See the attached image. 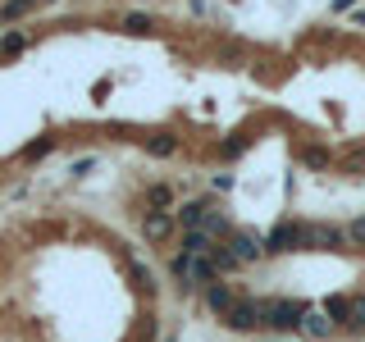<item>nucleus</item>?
Here are the masks:
<instances>
[{
	"mask_svg": "<svg viewBox=\"0 0 365 342\" xmlns=\"http://www.w3.org/2000/svg\"><path fill=\"white\" fill-rule=\"evenodd\" d=\"M174 214H169V210H151V214H146V219H142V233H146V242H165V237L169 233H174Z\"/></svg>",
	"mask_w": 365,
	"mask_h": 342,
	"instance_id": "nucleus-9",
	"label": "nucleus"
},
{
	"mask_svg": "<svg viewBox=\"0 0 365 342\" xmlns=\"http://www.w3.org/2000/svg\"><path fill=\"white\" fill-rule=\"evenodd\" d=\"M237 301H242V296H237L233 283H210V288H205V306H210V311L220 315V319H224L228 311H233Z\"/></svg>",
	"mask_w": 365,
	"mask_h": 342,
	"instance_id": "nucleus-7",
	"label": "nucleus"
},
{
	"mask_svg": "<svg viewBox=\"0 0 365 342\" xmlns=\"http://www.w3.org/2000/svg\"><path fill=\"white\" fill-rule=\"evenodd\" d=\"M356 23H361V28H365V9H361V14H356Z\"/></svg>",
	"mask_w": 365,
	"mask_h": 342,
	"instance_id": "nucleus-29",
	"label": "nucleus"
},
{
	"mask_svg": "<svg viewBox=\"0 0 365 342\" xmlns=\"http://www.w3.org/2000/svg\"><path fill=\"white\" fill-rule=\"evenodd\" d=\"M351 5H356V0H334V9H338V14H342V9H351Z\"/></svg>",
	"mask_w": 365,
	"mask_h": 342,
	"instance_id": "nucleus-28",
	"label": "nucleus"
},
{
	"mask_svg": "<svg viewBox=\"0 0 365 342\" xmlns=\"http://www.w3.org/2000/svg\"><path fill=\"white\" fill-rule=\"evenodd\" d=\"M302 333L311 338V342H329V338L338 333V324H334L324 311H315V306H311V311H306V319H302Z\"/></svg>",
	"mask_w": 365,
	"mask_h": 342,
	"instance_id": "nucleus-8",
	"label": "nucleus"
},
{
	"mask_svg": "<svg viewBox=\"0 0 365 342\" xmlns=\"http://www.w3.org/2000/svg\"><path fill=\"white\" fill-rule=\"evenodd\" d=\"M288 251H311V224L302 219H283L269 228L265 237V256H288Z\"/></svg>",
	"mask_w": 365,
	"mask_h": 342,
	"instance_id": "nucleus-2",
	"label": "nucleus"
},
{
	"mask_svg": "<svg viewBox=\"0 0 365 342\" xmlns=\"http://www.w3.org/2000/svg\"><path fill=\"white\" fill-rule=\"evenodd\" d=\"M51 137H41V142H28V146H23V160H41V155H51Z\"/></svg>",
	"mask_w": 365,
	"mask_h": 342,
	"instance_id": "nucleus-22",
	"label": "nucleus"
},
{
	"mask_svg": "<svg viewBox=\"0 0 365 342\" xmlns=\"http://www.w3.org/2000/svg\"><path fill=\"white\" fill-rule=\"evenodd\" d=\"M242 151H247V137H228V142L220 146V155H224V160H237Z\"/></svg>",
	"mask_w": 365,
	"mask_h": 342,
	"instance_id": "nucleus-23",
	"label": "nucleus"
},
{
	"mask_svg": "<svg viewBox=\"0 0 365 342\" xmlns=\"http://www.w3.org/2000/svg\"><path fill=\"white\" fill-rule=\"evenodd\" d=\"M342 333H351V338L365 333V296H351V319H347V328H342Z\"/></svg>",
	"mask_w": 365,
	"mask_h": 342,
	"instance_id": "nucleus-16",
	"label": "nucleus"
},
{
	"mask_svg": "<svg viewBox=\"0 0 365 342\" xmlns=\"http://www.w3.org/2000/svg\"><path fill=\"white\" fill-rule=\"evenodd\" d=\"M210 210H215L210 201H182L178 210H174V219H178L182 228H201V224H205V214H210Z\"/></svg>",
	"mask_w": 365,
	"mask_h": 342,
	"instance_id": "nucleus-10",
	"label": "nucleus"
},
{
	"mask_svg": "<svg viewBox=\"0 0 365 342\" xmlns=\"http://www.w3.org/2000/svg\"><path fill=\"white\" fill-rule=\"evenodd\" d=\"M169 342H174V338H169Z\"/></svg>",
	"mask_w": 365,
	"mask_h": 342,
	"instance_id": "nucleus-32",
	"label": "nucleus"
},
{
	"mask_svg": "<svg viewBox=\"0 0 365 342\" xmlns=\"http://www.w3.org/2000/svg\"><path fill=\"white\" fill-rule=\"evenodd\" d=\"M224 324L233 328V333H256V328H265V301H260V296H242V301L224 315Z\"/></svg>",
	"mask_w": 365,
	"mask_h": 342,
	"instance_id": "nucleus-4",
	"label": "nucleus"
},
{
	"mask_svg": "<svg viewBox=\"0 0 365 342\" xmlns=\"http://www.w3.org/2000/svg\"><path fill=\"white\" fill-rule=\"evenodd\" d=\"M260 301H265L269 333H302V319L311 311V301H297V296H260Z\"/></svg>",
	"mask_w": 365,
	"mask_h": 342,
	"instance_id": "nucleus-1",
	"label": "nucleus"
},
{
	"mask_svg": "<svg viewBox=\"0 0 365 342\" xmlns=\"http://www.w3.org/2000/svg\"><path fill=\"white\" fill-rule=\"evenodd\" d=\"M329 319H334L338 328H347V319H351V296H342V292H334V296H324V306H319Z\"/></svg>",
	"mask_w": 365,
	"mask_h": 342,
	"instance_id": "nucleus-13",
	"label": "nucleus"
},
{
	"mask_svg": "<svg viewBox=\"0 0 365 342\" xmlns=\"http://www.w3.org/2000/svg\"><path fill=\"white\" fill-rule=\"evenodd\" d=\"M146 201H151V210H169V205H174V192H169L165 182H155V187H146Z\"/></svg>",
	"mask_w": 365,
	"mask_h": 342,
	"instance_id": "nucleus-19",
	"label": "nucleus"
},
{
	"mask_svg": "<svg viewBox=\"0 0 365 342\" xmlns=\"http://www.w3.org/2000/svg\"><path fill=\"white\" fill-rule=\"evenodd\" d=\"M338 169H342L347 178H361V174H365V146H351V151H342Z\"/></svg>",
	"mask_w": 365,
	"mask_h": 342,
	"instance_id": "nucleus-14",
	"label": "nucleus"
},
{
	"mask_svg": "<svg viewBox=\"0 0 365 342\" xmlns=\"http://www.w3.org/2000/svg\"><path fill=\"white\" fill-rule=\"evenodd\" d=\"M274 342H283V338H274Z\"/></svg>",
	"mask_w": 365,
	"mask_h": 342,
	"instance_id": "nucleus-30",
	"label": "nucleus"
},
{
	"mask_svg": "<svg viewBox=\"0 0 365 342\" xmlns=\"http://www.w3.org/2000/svg\"><path fill=\"white\" fill-rule=\"evenodd\" d=\"M28 9H37V0H5V5H0V19H5V23H14V19L28 14Z\"/></svg>",
	"mask_w": 365,
	"mask_h": 342,
	"instance_id": "nucleus-18",
	"label": "nucleus"
},
{
	"mask_svg": "<svg viewBox=\"0 0 365 342\" xmlns=\"http://www.w3.org/2000/svg\"><path fill=\"white\" fill-rule=\"evenodd\" d=\"M347 237H351V247H361V251H365V214L347 224Z\"/></svg>",
	"mask_w": 365,
	"mask_h": 342,
	"instance_id": "nucleus-24",
	"label": "nucleus"
},
{
	"mask_svg": "<svg viewBox=\"0 0 365 342\" xmlns=\"http://www.w3.org/2000/svg\"><path fill=\"white\" fill-rule=\"evenodd\" d=\"M91 165H96V160H91V155H83V160H73V169H68V174H87Z\"/></svg>",
	"mask_w": 365,
	"mask_h": 342,
	"instance_id": "nucleus-27",
	"label": "nucleus"
},
{
	"mask_svg": "<svg viewBox=\"0 0 365 342\" xmlns=\"http://www.w3.org/2000/svg\"><path fill=\"white\" fill-rule=\"evenodd\" d=\"M215 192H233V174H215Z\"/></svg>",
	"mask_w": 365,
	"mask_h": 342,
	"instance_id": "nucleus-26",
	"label": "nucleus"
},
{
	"mask_svg": "<svg viewBox=\"0 0 365 342\" xmlns=\"http://www.w3.org/2000/svg\"><path fill=\"white\" fill-rule=\"evenodd\" d=\"M146 151L160 155V160H169V155L178 151V137L174 133H155V137H146Z\"/></svg>",
	"mask_w": 365,
	"mask_h": 342,
	"instance_id": "nucleus-15",
	"label": "nucleus"
},
{
	"mask_svg": "<svg viewBox=\"0 0 365 342\" xmlns=\"http://www.w3.org/2000/svg\"><path fill=\"white\" fill-rule=\"evenodd\" d=\"M215 247L220 242H215L210 233H201V228H187V233H182V256H210Z\"/></svg>",
	"mask_w": 365,
	"mask_h": 342,
	"instance_id": "nucleus-11",
	"label": "nucleus"
},
{
	"mask_svg": "<svg viewBox=\"0 0 365 342\" xmlns=\"http://www.w3.org/2000/svg\"><path fill=\"white\" fill-rule=\"evenodd\" d=\"M228 251H233V256L242 260V265H251V260H260V256H265V237L242 233V228H237V233L228 237Z\"/></svg>",
	"mask_w": 365,
	"mask_h": 342,
	"instance_id": "nucleus-6",
	"label": "nucleus"
},
{
	"mask_svg": "<svg viewBox=\"0 0 365 342\" xmlns=\"http://www.w3.org/2000/svg\"><path fill=\"white\" fill-rule=\"evenodd\" d=\"M0 51H5V55H23V51H28V37H23V32H5V37H0Z\"/></svg>",
	"mask_w": 365,
	"mask_h": 342,
	"instance_id": "nucleus-20",
	"label": "nucleus"
},
{
	"mask_svg": "<svg viewBox=\"0 0 365 342\" xmlns=\"http://www.w3.org/2000/svg\"><path fill=\"white\" fill-rule=\"evenodd\" d=\"M123 28H128V32H146V28H151V19H146V14H128V19H123Z\"/></svg>",
	"mask_w": 365,
	"mask_h": 342,
	"instance_id": "nucleus-25",
	"label": "nucleus"
},
{
	"mask_svg": "<svg viewBox=\"0 0 365 342\" xmlns=\"http://www.w3.org/2000/svg\"><path fill=\"white\" fill-rule=\"evenodd\" d=\"M297 160H302L306 169H329V165H334V151H329V146L306 142V146H297Z\"/></svg>",
	"mask_w": 365,
	"mask_h": 342,
	"instance_id": "nucleus-12",
	"label": "nucleus"
},
{
	"mask_svg": "<svg viewBox=\"0 0 365 342\" xmlns=\"http://www.w3.org/2000/svg\"><path fill=\"white\" fill-rule=\"evenodd\" d=\"M210 260H215V269H220V274H233L237 265H242V260H237L233 251H228V242H220V247H215V251H210Z\"/></svg>",
	"mask_w": 365,
	"mask_h": 342,
	"instance_id": "nucleus-17",
	"label": "nucleus"
},
{
	"mask_svg": "<svg viewBox=\"0 0 365 342\" xmlns=\"http://www.w3.org/2000/svg\"><path fill=\"white\" fill-rule=\"evenodd\" d=\"M41 5H46V0H41Z\"/></svg>",
	"mask_w": 365,
	"mask_h": 342,
	"instance_id": "nucleus-31",
	"label": "nucleus"
},
{
	"mask_svg": "<svg viewBox=\"0 0 365 342\" xmlns=\"http://www.w3.org/2000/svg\"><path fill=\"white\" fill-rule=\"evenodd\" d=\"M133 288L137 292H151L155 288V279H151V269H146V265H133Z\"/></svg>",
	"mask_w": 365,
	"mask_h": 342,
	"instance_id": "nucleus-21",
	"label": "nucleus"
},
{
	"mask_svg": "<svg viewBox=\"0 0 365 342\" xmlns=\"http://www.w3.org/2000/svg\"><path fill=\"white\" fill-rule=\"evenodd\" d=\"M351 237L338 224H311V251H347Z\"/></svg>",
	"mask_w": 365,
	"mask_h": 342,
	"instance_id": "nucleus-5",
	"label": "nucleus"
},
{
	"mask_svg": "<svg viewBox=\"0 0 365 342\" xmlns=\"http://www.w3.org/2000/svg\"><path fill=\"white\" fill-rule=\"evenodd\" d=\"M174 279L182 283V288H210V283H220V269H215V260L210 256H174Z\"/></svg>",
	"mask_w": 365,
	"mask_h": 342,
	"instance_id": "nucleus-3",
	"label": "nucleus"
}]
</instances>
